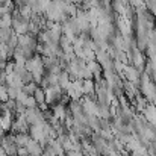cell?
Masks as SVG:
<instances>
[{
    "mask_svg": "<svg viewBox=\"0 0 156 156\" xmlns=\"http://www.w3.org/2000/svg\"><path fill=\"white\" fill-rule=\"evenodd\" d=\"M146 56H147V59H152V58H156V44L153 43H149L147 44V47H146Z\"/></svg>",
    "mask_w": 156,
    "mask_h": 156,
    "instance_id": "7c38bea8",
    "label": "cell"
},
{
    "mask_svg": "<svg viewBox=\"0 0 156 156\" xmlns=\"http://www.w3.org/2000/svg\"><path fill=\"white\" fill-rule=\"evenodd\" d=\"M150 77H152V80H153V83H155V85H156V70H155V71H153V73H152V76H150Z\"/></svg>",
    "mask_w": 156,
    "mask_h": 156,
    "instance_id": "d6986e66",
    "label": "cell"
},
{
    "mask_svg": "<svg viewBox=\"0 0 156 156\" xmlns=\"http://www.w3.org/2000/svg\"><path fill=\"white\" fill-rule=\"evenodd\" d=\"M2 2H3V0H0V3H2Z\"/></svg>",
    "mask_w": 156,
    "mask_h": 156,
    "instance_id": "ffe728a7",
    "label": "cell"
},
{
    "mask_svg": "<svg viewBox=\"0 0 156 156\" xmlns=\"http://www.w3.org/2000/svg\"><path fill=\"white\" fill-rule=\"evenodd\" d=\"M23 105H24V108H35V106H38L37 102H35V99H34V96H30V94L27 96V99L24 100Z\"/></svg>",
    "mask_w": 156,
    "mask_h": 156,
    "instance_id": "9a60e30c",
    "label": "cell"
},
{
    "mask_svg": "<svg viewBox=\"0 0 156 156\" xmlns=\"http://www.w3.org/2000/svg\"><path fill=\"white\" fill-rule=\"evenodd\" d=\"M127 5L133 9H140V8H146L144 0H127Z\"/></svg>",
    "mask_w": 156,
    "mask_h": 156,
    "instance_id": "4fadbf2b",
    "label": "cell"
},
{
    "mask_svg": "<svg viewBox=\"0 0 156 156\" xmlns=\"http://www.w3.org/2000/svg\"><path fill=\"white\" fill-rule=\"evenodd\" d=\"M141 115L144 117V120H146L147 123H150L153 127H156V105L147 103Z\"/></svg>",
    "mask_w": 156,
    "mask_h": 156,
    "instance_id": "6da1fadb",
    "label": "cell"
},
{
    "mask_svg": "<svg viewBox=\"0 0 156 156\" xmlns=\"http://www.w3.org/2000/svg\"><path fill=\"white\" fill-rule=\"evenodd\" d=\"M102 156H106V155H102Z\"/></svg>",
    "mask_w": 156,
    "mask_h": 156,
    "instance_id": "44dd1931",
    "label": "cell"
},
{
    "mask_svg": "<svg viewBox=\"0 0 156 156\" xmlns=\"http://www.w3.org/2000/svg\"><path fill=\"white\" fill-rule=\"evenodd\" d=\"M32 96H34V99H35V102H37L38 106H40V105H43V103H46V91H44V88L38 87Z\"/></svg>",
    "mask_w": 156,
    "mask_h": 156,
    "instance_id": "8992f818",
    "label": "cell"
},
{
    "mask_svg": "<svg viewBox=\"0 0 156 156\" xmlns=\"http://www.w3.org/2000/svg\"><path fill=\"white\" fill-rule=\"evenodd\" d=\"M24 147L27 149V152H29L30 155H37V156L43 155V147H41V144H40L37 140H34V138H30Z\"/></svg>",
    "mask_w": 156,
    "mask_h": 156,
    "instance_id": "3957f363",
    "label": "cell"
},
{
    "mask_svg": "<svg viewBox=\"0 0 156 156\" xmlns=\"http://www.w3.org/2000/svg\"><path fill=\"white\" fill-rule=\"evenodd\" d=\"M70 83H71V77H70V74L65 71V70H62L61 73H59V79H58V85L61 87V90L65 93V90L70 87Z\"/></svg>",
    "mask_w": 156,
    "mask_h": 156,
    "instance_id": "5b68a950",
    "label": "cell"
},
{
    "mask_svg": "<svg viewBox=\"0 0 156 156\" xmlns=\"http://www.w3.org/2000/svg\"><path fill=\"white\" fill-rule=\"evenodd\" d=\"M82 91H83V96L96 97V83H94V79H82Z\"/></svg>",
    "mask_w": 156,
    "mask_h": 156,
    "instance_id": "7a4b0ae2",
    "label": "cell"
},
{
    "mask_svg": "<svg viewBox=\"0 0 156 156\" xmlns=\"http://www.w3.org/2000/svg\"><path fill=\"white\" fill-rule=\"evenodd\" d=\"M87 68L93 73V77H94V79L100 77V76H102V73H103L102 65H100L96 59H93V61H87Z\"/></svg>",
    "mask_w": 156,
    "mask_h": 156,
    "instance_id": "277c9868",
    "label": "cell"
},
{
    "mask_svg": "<svg viewBox=\"0 0 156 156\" xmlns=\"http://www.w3.org/2000/svg\"><path fill=\"white\" fill-rule=\"evenodd\" d=\"M0 27H12V14H0Z\"/></svg>",
    "mask_w": 156,
    "mask_h": 156,
    "instance_id": "ba28073f",
    "label": "cell"
},
{
    "mask_svg": "<svg viewBox=\"0 0 156 156\" xmlns=\"http://www.w3.org/2000/svg\"><path fill=\"white\" fill-rule=\"evenodd\" d=\"M8 87V85H6ZM21 88H15V87H8V96H9V99H12V100H15V97H17V94H18V91H20Z\"/></svg>",
    "mask_w": 156,
    "mask_h": 156,
    "instance_id": "5bb4252c",
    "label": "cell"
},
{
    "mask_svg": "<svg viewBox=\"0 0 156 156\" xmlns=\"http://www.w3.org/2000/svg\"><path fill=\"white\" fill-rule=\"evenodd\" d=\"M65 156H83V152H79V150H68L65 152Z\"/></svg>",
    "mask_w": 156,
    "mask_h": 156,
    "instance_id": "2e32d148",
    "label": "cell"
},
{
    "mask_svg": "<svg viewBox=\"0 0 156 156\" xmlns=\"http://www.w3.org/2000/svg\"><path fill=\"white\" fill-rule=\"evenodd\" d=\"M38 87H40V85H38L37 82L30 80V82H27V83H24V85H23V91H26L27 94H30V96H32V94L35 93V90H37Z\"/></svg>",
    "mask_w": 156,
    "mask_h": 156,
    "instance_id": "30bf717a",
    "label": "cell"
},
{
    "mask_svg": "<svg viewBox=\"0 0 156 156\" xmlns=\"http://www.w3.org/2000/svg\"><path fill=\"white\" fill-rule=\"evenodd\" d=\"M9 100V96H8V87L6 83H0V103H5Z\"/></svg>",
    "mask_w": 156,
    "mask_h": 156,
    "instance_id": "8fae6325",
    "label": "cell"
},
{
    "mask_svg": "<svg viewBox=\"0 0 156 156\" xmlns=\"http://www.w3.org/2000/svg\"><path fill=\"white\" fill-rule=\"evenodd\" d=\"M155 30H156V27H155Z\"/></svg>",
    "mask_w": 156,
    "mask_h": 156,
    "instance_id": "7402d4cb",
    "label": "cell"
},
{
    "mask_svg": "<svg viewBox=\"0 0 156 156\" xmlns=\"http://www.w3.org/2000/svg\"><path fill=\"white\" fill-rule=\"evenodd\" d=\"M144 155H146V153H144ZM129 156H143V153H140L138 150H132V152H130V155H129Z\"/></svg>",
    "mask_w": 156,
    "mask_h": 156,
    "instance_id": "ac0fdd59",
    "label": "cell"
},
{
    "mask_svg": "<svg viewBox=\"0 0 156 156\" xmlns=\"http://www.w3.org/2000/svg\"><path fill=\"white\" fill-rule=\"evenodd\" d=\"M12 35H14L12 27H9V29L0 27V44H2V43H8V40H9Z\"/></svg>",
    "mask_w": 156,
    "mask_h": 156,
    "instance_id": "9c48e42d",
    "label": "cell"
},
{
    "mask_svg": "<svg viewBox=\"0 0 156 156\" xmlns=\"http://www.w3.org/2000/svg\"><path fill=\"white\" fill-rule=\"evenodd\" d=\"M27 155H29V152H27L26 147H18L17 149V156H27Z\"/></svg>",
    "mask_w": 156,
    "mask_h": 156,
    "instance_id": "e0dca14e",
    "label": "cell"
},
{
    "mask_svg": "<svg viewBox=\"0 0 156 156\" xmlns=\"http://www.w3.org/2000/svg\"><path fill=\"white\" fill-rule=\"evenodd\" d=\"M29 140H30L29 133H15V146L17 147H24Z\"/></svg>",
    "mask_w": 156,
    "mask_h": 156,
    "instance_id": "52a82bcc",
    "label": "cell"
}]
</instances>
